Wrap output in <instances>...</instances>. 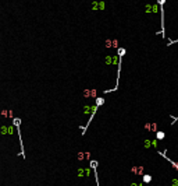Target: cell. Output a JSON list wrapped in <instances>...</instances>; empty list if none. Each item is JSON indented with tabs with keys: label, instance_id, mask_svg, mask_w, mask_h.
<instances>
[{
	"label": "cell",
	"instance_id": "1",
	"mask_svg": "<svg viewBox=\"0 0 178 186\" xmlns=\"http://www.w3.org/2000/svg\"><path fill=\"white\" fill-rule=\"evenodd\" d=\"M157 148L159 147V140L157 139H153V140H145V148Z\"/></svg>",
	"mask_w": 178,
	"mask_h": 186
},
{
	"label": "cell",
	"instance_id": "2",
	"mask_svg": "<svg viewBox=\"0 0 178 186\" xmlns=\"http://www.w3.org/2000/svg\"><path fill=\"white\" fill-rule=\"evenodd\" d=\"M145 129L148 130V132H155V133H157L159 132V124L157 123H153V122H150V123H146L145 124Z\"/></svg>",
	"mask_w": 178,
	"mask_h": 186
},
{
	"label": "cell",
	"instance_id": "3",
	"mask_svg": "<svg viewBox=\"0 0 178 186\" xmlns=\"http://www.w3.org/2000/svg\"><path fill=\"white\" fill-rule=\"evenodd\" d=\"M145 10L148 13H157L159 11V6H156V4H148V6L145 7Z\"/></svg>",
	"mask_w": 178,
	"mask_h": 186
},
{
	"label": "cell",
	"instance_id": "4",
	"mask_svg": "<svg viewBox=\"0 0 178 186\" xmlns=\"http://www.w3.org/2000/svg\"><path fill=\"white\" fill-rule=\"evenodd\" d=\"M143 167H132L131 168V172H134L135 175H145L143 174Z\"/></svg>",
	"mask_w": 178,
	"mask_h": 186
},
{
	"label": "cell",
	"instance_id": "5",
	"mask_svg": "<svg viewBox=\"0 0 178 186\" xmlns=\"http://www.w3.org/2000/svg\"><path fill=\"white\" fill-rule=\"evenodd\" d=\"M160 154H161V155H163V157H164V158H166V159H167V161H168V162L171 164V165H172V167H174V168H175V169H177V171H178V162H174L172 159H170V158H167V157H166V154H163V152H161V151H160Z\"/></svg>",
	"mask_w": 178,
	"mask_h": 186
},
{
	"label": "cell",
	"instance_id": "6",
	"mask_svg": "<svg viewBox=\"0 0 178 186\" xmlns=\"http://www.w3.org/2000/svg\"><path fill=\"white\" fill-rule=\"evenodd\" d=\"M142 180H143V183H149V182H152V175L145 174L143 178H142Z\"/></svg>",
	"mask_w": 178,
	"mask_h": 186
},
{
	"label": "cell",
	"instance_id": "7",
	"mask_svg": "<svg viewBox=\"0 0 178 186\" xmlns=\"http://www.w3.org/2000/svg\"><path fill=\"white\" fill-rule=\"evenodd\" d=\"M164 137H166V133H164V132H160V130H159V132L156 133V139H157V140H161V139H164Z\"/></svg>",
	"mask_w": 178,
	"mask_h": 186
},
{
	"label": "cell",
	"instance_id": "8",
	"mask_svg": "<svg viewBox=\"0 0 178 186\" xmlns=\"http://www.w3.org/2000/svg\"><path fill=\"white\" fill-rule=\"evenodd\" d=\"M171 186H178V178H174L171 180Z\"/></svg>",
	"mask_w": 178,
	"mask_h": 186
},
{
	"label": "cell",
	"instance_id": "9",
	"mask_svg": "<svg viewBox=\"0 0 178 186\" xmlns=\"http://www.w3.org/2000/svg\"><path fill=\"white\" fill-rule=\"evenodd\" d=\"M118 55H120V56H124V55H125V49L120 48V49H118Z\"/></svg>",
	"mask_w": 178,
	"mask_h": 186
},
{
	"label": "cell",
	"instance_id": "10",
	"mask_svg": "<svg viewBox=\"0 0 178 186\" xmlns=\"http://www.w3.org/2000/svg\"><path fill=\"white\" fill-rule=\"evenodd\" d=\"M103 102H104V99H103V98H97V99H96V105H102Z\"/></svg>",
	"mask_w": 178,
	"mask_h": 186
},
{
	"label": "cell",
	"instance_id": "11",
	"mask_svg": "<svg viewBox=\"0 0 178 186\" xmlns=\"http://www.w3.org/2000/svg\"><path fill=\"white\" fill-rule=\"evenodd\" d=\"M96 165H97V162H96V161H90V167H92V168H96Z\"/></svg>",
	"mask_w": 178,
	"mask_h": 186
},
{
	"label": "cell",
	"instance_id": "12",
	"mask_svg": "<svg viewBox=\"0 0 178 186\" xmlns=\"http://www.w3.org/2000/svg\"><path fill=\"white\" fill-rule=\"evenodd\" d=\"M131 186H143V185H142V183H132Z\"/></svg>",
	"mask_w": 178,
	"mask_h": 186
}]
</instances>
